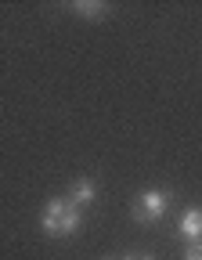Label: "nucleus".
Returning <instances> with one entry per match:
<instances>
[{"instance_id":"f257e3e1","label":"nucleus","mask_w":202,"mask_h":260,"mask_svg":"<svg viewBox=\"0 0 202 260\" xmlns=\"http://www.w3.org/2000/svg\"><path fill=\"white\" fill-rule=\"evenodd\" d=\"M40 224H44V232L54 235V239H65V235H76L80 232V224H83V210L69 199H51L40 213Z\"/></svg>"},{"instance_id":"f03ea898","label":"nucleus","mask_w":202,"mask_h":260,"mask_svg":"<svg viewBox=\"0 0 202 260\" xmlns=\"http://www.w3.org/2000/svg\"><path fill=\"white\" fill-rule=\"evenodd\" d=\"M166 210H170V191L162 188H148L138 195V203H133V220L141 224H155L159 217H166Z\"/></svg>"},{"instance_id":"7ed1b4c3","label":"nucleus","mask_w":202,"mask_h":260,"mask_svg":"<svg viewBox=\"0 0 202 260\" xmlns=\"http://www.w3.org/2000/svg\"><path fill=\"white\" fill-rule=\"evenodd\" d=\"M181 235H184L191 246L202 242V206H188V210L181 213Z\"/></svg>"},{"instance_id":"20e7f679","label":"nucleus","mask_w":202,"mask_h":260,"mask_svg":"<svg viewBox=\"0 0 202 260\" xmlns=\"http://www.w3.org/2000/svg\"><path fill=\"white\" fill-rule=\"evenodd\" d=\"M69 203H76L80 210L83 206H90L94 199H97V184L90 181V177H80V181H73V188H69V195H65Z\"/></svg>"},{"instance_id":"39448f33","label":"nucleus","mask_w":202,"mask_h":260,"mask_svg":"<svg viewBox=\"0 0 202 260\" xmlns=\"http://www.w3.org/2000/svg\"><path fill=\"white\" fill-rule=\"evenodd\" d=\"M73 11H80L83 18H90V22H97V18H105V11H109V4H101V0H76V4H73Z\"/></svg>"},{"instance_id":"423d86ee","label":"nucleus","mask_w":202,"mask_h":260,"mask_svg":"<svg viewBox=\"0 0 202 260\" xmlns=\"http://www.w3.org/2000/svg\"><path fill=\"white\" fill-rule=\"evenodd\" d=\"M184 260H202V242H198V246H188V253H184Z\"/></svg>"},{"instance_id":"0eeeda50","label":"nucleus","mask_w":202,"mask_h":260,"mask_svg":"<svg viewBox=\"0 0 202 260\" xmlns=\"http://www.w3.org/2000/svg\"><path fill=\"white\" fill-rule=\"evenodd\" d=\"M123 260H155V256H138V253H126Z\"/></svg>"}]
</instances>
